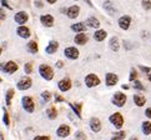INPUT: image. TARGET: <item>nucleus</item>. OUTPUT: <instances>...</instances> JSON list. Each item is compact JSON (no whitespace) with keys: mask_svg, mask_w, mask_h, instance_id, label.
I'll return each mask as SVG.
<instances>
[{"mask_svg":"<svg viewBox=\"0 0 151 140\" xmlns=\"http://www.w3.org/2000/svg\"><path fill=\"white\" fill-rule=\"evenodd\" d=\"M39 73L45 80H51L54 78V69L47 64H41L39 66Z\"/></svg>","mask_w":151,"mask_h":140,"instance_id":"obj_1","label":"nucleus"},{"mask_svg":"<svg viewBox=\"0 0 151 140\" xmlns=\"http://www.w3.org/2000/svg\"><path fill=\"white\" fill-rule=\"evenodd\" d=\"M109 120L116 129H121L124 126V121H125L124 120V116L120 114V113H114V114H111Z\"/></svg>","mask_w":151,"mask_h":140,"instance_id":"obj_2","label":"nucleus"},{"mask_svg":"<svg viewBox=\"0 0 151 140\" xmlns=\"http://www.w3.org/2000/svg\"><path fill=\"white\" fill-rule=\"evenodd\" d=\"M21 104H23V108L25 111L28 113H34L35 110V104H34V100L31 96H24L21 99Z\"/></svg>","mask_w":151,"mask_h":140,"instance_id":"obj_3","label":"nucleus"},{"mask_svg":"<svg viewBox=\"0 0 151 140\" xmlns=\"http://www.w3.org/2000/svg\"><path fill=\"white\" fill-rule=\"evenodd\" d=\"M100 84V79L95 74H88L85 76V85L88 88H95Z\"/></svg>","mask_w":151,"mask_h":140,"instance_id":"obj_4","label":"nucleus"},{"mask_svg":"<svg viewBox=\"0 0 151 140\" xmlns=\"http://www.w3.org/2000/svg\"><path fill=\"white\" fill-rule=\"evenodd\" d=\"M126 100H127L126 95L124 94V93H121V91H119V93H115V95L112 96V104L116 105V106H119V108H122L124 105H125Z\"/></svg>","mask_w":151,"mask_h":140,"instance_id":"obj_5","label":"nucleus"},{"mask_svg":"<svg viewBox=\"0 0 151 140\" xmlns=\"http://www.w3.org/2000/svg\"><path fill=\"white\" fill-rule=\"evenodd\" d=\"M31 85H33V80H31L29 76H25V78H21L19 80L17 87L19 90H28L31 88Z\"/></svg>","mask_w":151,"mask_h":140,"instance_id":"obj_6","label":"nucleus"},{"mask_svg":"<svg viewBox=\"0 0 151 140\" xmlns=\"http://www.w3.org/2000/svg\"><path fill=\"white\" fill-rule=\"evenodd\" d=\"M70 133H71L70 126L66 125V124H61V125L58 128V130H56V135L59 138H68L70 135Z\"/></svg>","mask_w":151,"mask_h":140,"instance_id":"obj_7","label":"nucleus"},{"mask_svg":"<svg viewBox=\"0 0 151 140\" xmlns=\"http://www.w3.org/2000/svg\"><path fill=\"white\" fill-rule=\"evenodd\" d=\"M64 54H65V56L70 60H75V59L79 58V50L76 49L75 46H69L66 48L65 50H64Z\"/></svg>","mask_w":151,"mask_h":140,"instance_id":"obj_8","label":"nucleus"},{"mask_svg":"<svg viewBox=\"0 0 151 140\" xmlns=\"http://www.w3.org/2000/svg\"><path fill=\"white\" fill-rule=\"evenodd\" d=\"M14 20H15V23H18L20 25H24L26 21L29 20V15H28L26 12H19V13L15 14Z\"/></svg>","mask_w":151,"mask_h":140,"instance_id":"obj_9","label":"nucleus"},{"mask_svg":"<svg viewBox=\"0 0 151 140\" xmlns=\"http://www.w3.org/2000/svg\"><path fill=\"white\" fill-rule=\"evenodd\" d=\"M89 126L91 129V131L99 133L101 130V121L99 120V118H91L89 121Z\"/></svg>","mask_w":151,"mask_h":140,"instance_id":"obj_10","label":"nucleus"},{"mask_svg":"<svg viewBox=\"0 0 151 140\" xmlns=\"http://www.w3.org/2000/svg\"><path fill=\"white\" fill-rule=\"evenodd\" d=\"M119 26L122 29V30H127L129 28H130V24H131V18L129 17V15H124V17H121L120 19H119Z\"/></svg>","mask_w":151,"mask_h":140,"instance_id":"obj_11","label":"nucleus"},{"mask_svg":"<svg viewBox=\"0 0 151 140\" xmlns=\"http://www.w3.org/2000/svg\"><path fill=\"white\" fill-rule=\"evenodd\" d=\"M58 87L60 89V91H68L71 89V80L69 78H65V79H61L60 82L58 83Z\"/></svg>","mask_w":151,"mask_h":140,"instance_id":"obj_12","label":"nucleus"},{"mask_svg":"<svg viewBox=\"0 0 151 140\" xmlns=\"http://www.w3.org/2000/svg\"><path fill=\"white\" fill-rule=\"evenodd\" d=\"M3 70L5 73H8V74H14L18 70V64L15 61H8V63L4 64Z\"/></svg>","mask_w":151,"mask_h":140,"instance_id":"obj_13","label":"nucleus"},{"mask_svg":"<svg viewBox=\"0 0 151 140\" xmlns=\"http://www.w3.org/2000/svg\"><path fill=\"white\" fill-rule=\"evenodd\" d=\"M79 13H80V8L78 5H73V6L66 9V15L70 19H76L79 17Z\"/></svg>","mask_w":151,"mask_h":140,"instance_id":"obj_14","label":"nucleus"},{"mask_svg":"<svg viewBox=\"0 0 151 140\" xmlns=\"http://www.w3.org/2000/svg\"><path fill=\"white\" fill-rule=\"evenodd\" d=\"M105 79H106V85L107 87H114V85H116L117 82H119V76L114 73H107Z\"/></svg>","mask_w":151,"mask_h":140,"instance_id":"obj_15","label":"nucleus"},{"mask_svg":"<svg viewBox=\"0 0 151 140\" xmlns=\"http://www.w3.org/2000/svg\"><path fill=\"white\" fill-rule=\"evenodd\" d=\"M17 34L20 38H23V39H28L31 33H30V29L29 28H26L25 25H21V26H19V28L17 29Z\"/></svg>","mask_w":151,"mask_h":140,"instance_id":"obj_16","label":"nucleus"},{"mask_svg":"<svg viewBox=\"0 0 151 140\" xmlns=\"http://www.w3.org/2000/svg\"><path fill=\"white\" fill-rule=\"evenodd\" d=\"M40 21H41V24H42V25L46 26V28H51V26L54 25V18L51 17V15H49V14L41 15Z\"/></svg>","mask_w":151,"mask_h":140,"instance_id":"obj_17","label":"nucleus"},{"mask_svg":"<svg viewBox=\"0 0 151 140\" xmlns=\"http://www.w3.org/2000/svg\"><path fill=\"white\" fill-rule=\"evenodd\" d=\"M75 44H78V45H85L86 43H88V36H86L84 33H79L76 36H75Z\"/></svg>","mask_w":151,"mask_h":140,"instance_id":"obj_18","label":"nucleus"},{"mask_svg":"<svg viewBox=\"0 0 151 140\" xmlns=\"http://www.w3.org/2000/svg\"><path fill=\"white\" fill-rule=\"evenodd\" d=\"M58 48H59V43L55 41V40H51V41L49 43V45L46 46L45 51H46L47 54H54V53H56Z\"/></svg>","mask_w":151,"mask_h":140,"instance_id":"obj_19","label":"nucleus"},{"mask_svg":"<svg viewBox=\"0 0 151 140\" xmlns=\"http://www.w3.org/2000/svg\"><path fill=\"white\" fill-rule=\"evenodd\" d=\"M86 25L90 26V28L98 29L99 26H100V21L96 19L95 17H90V18H88V20H86Z\"/></svg>","mask_w":151,"mask_h":140,"instance_id":"obj_20","label":"nucleus"},{"mask_svg":"<svg viewBox=\"0 0 151 140\" xmlns=\"http://www.w3.org/2000/svg\"><path fill=\"white\" fill-rule=\"evenodd\" d=\"M132 100H134V103L136 104L137 106H140V108L146 104V99H145V96H142V95H134Z\"/></svg>","mask_w":151,"mask_h":140,"instance_id":"obj_21","label":"nucleus"},{"mask_svg":"<svg viewBox=\"0 0 151 140\" xmlns=\"http://www.w3.org/2000/svg\"><path fill=\"white\" fill-rule=\"evenodd\" d=\"M71 109L74 110V113L76 114L78 118L81 119V108H83V103H75V104H70Z\"/></svg>","mask_w":151,"mask_h":140,"instance_id":"obj_22","label":"nucleus"},{"mask_svg":"<svg viewBox=\"0 0 151 140\" xmlns=\"http://www.w3.org/2000/svg\"><path fill=\"white\" fill-rule=\"evenodd\" d=\"M106 35H107L106 31H105V30H102V29H100V30H98V31H95L94 39H95L96 41H102V40H105Z\"/></svg>","mask_w":151,"mask_h":140,"instance_id":"obj_23","label":"nucleus"},{"mask_svg":"<svg viewBox=\"0 0 151 140\" xmlns=\"http://www.w3.org/2000/svg\"><path fill=\"white\" fill-rule=\"evenodd\" d=\"M110 49L112 51H119V49H120V43H119V39L116 36L110 39Z\"/></svg>","mask_w":151,"mask_h":140,"instance_id":"obj_24","label":"nucleus"},{"mask_svg":"<svg viewBox=\"0 0 151 140\" xmlns=\"http://www.w3.org/2000/svg\"><path fill=\"white\" fill-rule=\"evenodd\" d=\"M85 29H86L85 23H76L71 25V30L76 31V33H83V31H85Z\"/></svg>","mask_w":151,"mask_h":140,"instance_id":"obj_25","label":"nucleus"},{"mask_svg":"<svg viewBox=\"0 0 151 140\" xmlns=\"http://www.w3.org/2000/svg\"><path fill=\"white\" fill-rule=\"evenodd\" d=\"M46 115H47V118H49V119H51V120L56 119V118H58V110H56V108H55V106H50L49 109L46 110Z\"/></svg>","mask_w":151,"mask_h":140,"instance_id":"obj_26","label":"nucleus"},{"mask_svg":"<svg viewBox=\"0 0 151 140\" xmlns=\"http://www.w3.org/2000/svg\"><path fill=\"white\" fill-rule=\"evenodd\" d=\"M28 51L31 53V54H36L37 51H39V46H37V43L36 41H29V44H28Z\"/></svg>","mask_w":151,"mask_h":140,"instance_id":"obj_27","label":"nucleus"},{"mask_svg":"<svg viewBox=\"0 0 151 140\" xmlns=\"http://www.w3.org/2000/svg\"><path fill=\"white\" fill-rule=\"evenodd\" d=\"M14 94H15L14 89H9V90L6 91V95H5V101H6V105H8V106L12 105V99H13Z\"/></svg>","mask_w":151,"mask_h":140,"instance_id":"obj_28","label":"nucleus"},{"mask_svg":"<svg viewBox=\"0 0 151 140\" xmlns=\"http://www.w3.org/2000/svg\"><path fill=\"white\" fill-rule=\"evenodd\" d=\"M142 133L145 135H150L151 134V123L150 121H144L142 123Z\"/></svg>","mask_w":151,"mask_h":140,"instance_id":"obj_29","label":"nucleus"},{"mask_svg":"<svg viewBox=\"0 0 151 140\" xmlns=\"http://www.w3.org/2000/svg\"><path fill=\"white\" fill-rule=\"evenodd\" d=\"M132 88L136 89V90H140V91H144L145 90V87L142 85V83L140 82V80H137V79L132 82Z\"/></svg>","mask_w":151,"mask_h":140,"instance_id":"obj_30","label":"nucleus"},{"mask_svg":"<svg viewBox=\"0 0 151 140\" xmlns=\"http://www.w3.org/2000/svg\"><path fill=\"white\" fill-rule=\"evenodd\" d=\"M41 98H42V100H44L45 103H47V101H50V99H51V94L49 93V91H42Z\"/></svg>","mask_w":151,"mask_h":140,"instance_id":"obj_31","label":"nucleus"},{"mask_svg":"<svg viewBox=\"0 0 151 140\" xmlns=\"http://www.w3.org/2000/svg\"><path fill=\"white\" fill-rule=\"evenodd\" d=\"M3 121H4V124L6 126H9L10 125V119H9V114H8V111L4 109V115H3Z\"/></svg>","mask_w":151,"mask_h":140,"instance_id":"obj_32","label":"nucleus"},{"mask_svg":"<svg viewBox=\"0 0 151 140\" xmlns=\"http://www.w3.org/2000/svg\"><path fill=\"white\" fill-rule=\"evenodd\" d=\"M114 136H115V138H119V139H121V140H124V139L126 138V131H124V130L116 131V133L114 134Z\"/></svg>","mask_w":151,"mask_h":140,"instance_id":"obj_33","label":"nucleus"},{"mask_svg":"<svg viewBox=\"0 0 151 140\" xmlns=\"http://www.w3.org/2000/svg\"><path fill=\"white\" fill-rule=\"evenodd\" d=\"M24 70H25L26 74H31V73H33V64H31V63H26L24 65Z\"/></svg>","mask_w":151,"mask_h":140,"instance_id":"obj_34","label":"nucleus"},{"mask_svg":"<svg viewBox=\"0 0 151 140\" xmlns=\"http://www.w3.org/2000/svg\"><path fill=\"white\" fill-rule=\"evenodd\" d=\"M136 78H137V71L132 68V69H131V71H130V76H129V80H130V82L132 83L134 80H136Z\"/></svg>","mask_w":151,"mask_h":140,"instance_id":"obj_35","label":"nucleus"},{"mask_svg":"<svg viewBox=\"0 0 151 140\" xmlns=\"http://www.w3.org/2000/svg\"><path fill=\"white\" fill-rule=\"evenodd\" d=\"M142 8L145 10H150L151 9V0H142Z\"/></svg>","mask_w":151,"mask_h":140,"instance_id":"obj_36","label":"nucleus"},{"mask_svg":"<svg viewBox=\"0 0 151 140\" xmlns=\"http://www.w3.org/2000/svg\"><path fill=\"white\" fill-rule=\"evenodd\" d=\"M75 138H76V140H85L86 135H85V133H83V131H76V134H75Z\"/></svg>","mask_w":151,"mask_h":140,"instance_id":"obj_37","label":"nucleus"},{"mask_svg":"<svg viewBox=\"0 0 151 140\" xmlns=\"http://www.w3.org/2000/svg\"><path fill=\"white\" fill-rule=\"evenodd\" d=\"M104 6H105V9L109 10L111 14H114V13H115V9H114V8H111V1H106V3L104 4Z\"/></svg>","mask_w":151,"mask_h":140,"instance_id":"obj_38","label":"nucleus"},{"mask_svg":"<svg viewBox=\"0 0 151 140\" xmlns=\"http://www.w3.org/2000/svg\"><path fill=\"white\" fill-rule=\"evenodd\" d=\"M34 140H50V136L47 135H37L34 138Z\"/></svg>","mask_w":151,"mask_h":140,"instance_id":"obj_39","label":"nucleus"},{"mask_svg":"<svg viewBox=\"0 0 151 140\" xmlns=\"http://www.w3.org/2000/svg\"><path fill=\"white\" fill-rule=\"evenodd\" d=\"M139 68H140V70H142L144 73H150V71H151V69H150L149 66H142V65H140Z\"/></svg>","mask_w":151,"mask_h":140,"instance_id":"obj_40","label":"nucleus"},{"mask_svg":"<svg viewBox=\"0 0 151 140\" xmlns=\"http://www.w3.org/2000/svg\"><path fill=\"white\" fill-rule=\"evenodd\" d=\"M55 101H58V103H63V101H65V99H64L61 95H55Z\"/></svg>","mask_w":151,"mask_h":140,"instance_id":"obj_41","label":"nucleus"},{"mask_svg":"<svg viewBox=\"0 0 151 140\" xmlns=\"http://www.w3.org/2000/svg\"><path fill=\"white\" fill-rule=\"evenodd\" d=\"M5 18H6V14H5V12L1 8H0V20H5Z\"/></svg>","mask_w":151,"mask_h":140,"instance_id":"obj_42","label":"nucleus"},{"mask_svg":"<svg viewBox=\"0 0 151 140\" xmlns=\"http://www.w3.org/2000/svg\"><path fill=\"white\" fill-rule=\"evenodd\" d=\"M1 4H3V6H5V8H8L9 10H12V6H10V5L8 4V1H6V0H1Z\"/></svg>","mask_w":151,"mask_h":140,"instance_id":"obj_43","label":"nucleus"},{"mask_svg":"<svg viewBox=\"0 0 151 140\" xmlns=\"http://www.w3.org/2000/svg\"><path fill=\"white\" fill-rule=\"evenodd\" d=\"M145 115H146L149 119H151V108H147V109L145 110Z\"/></svg>","mask_w":151,"mask_h":140,"instance_id":"obj_44","label":"nucleus"},{"mask_svg":"<svg viewBox=\"0 0 151 140\" xmlns=\"http://www.w3.org/2000/svg\"><path fill=\"white\" fill-rule=\"evenodd\" d=\"M35 5L37 8H42V3H41V0H35Z\"/></svg>","mask_w":151,"mask_h":140,"instance_id":"obj_45","label":"nucleus"},{"mask_svg":"<svg viewBox=\"0 0 151 140\" xmlns=\"http://www.w3.org/2000/svg\"><path fill=\"white\" fill-rule=\"evenodd\" d=\"M63 66H64V63H63V61H58V63H56V68L61 69Z\"/></svg>","mask_w":151,"mask_h":140,"instance_id":"obj_46","label":"nucleus"},{"mask_svg":"<svg viewBox=\"0 0 151 140\" xmlns=\"http://www.w3.org/2000/svg\"><path fill=\"white\" fill-rule=\"evenodd\" d=\"M121 88H122L124 90H129V89H130V87H129L127 84H122V85H121Z\"/></svg>","mask_w":151,"mask_h":140,"instance_id":"obj_47","label":"nucleus"},{"mask_svg":"<svg viewBox=\"0 0 151 140\" xmlns=\"http://www.w3.org/2000/svg\"><path fill=\"white\" fill-rule=\"evenodd\" d=\"M46 1L49 3V4H55V3H56V0H46Z\"/></svg>","mask_w":151,"mask_h":140,"instance_id":"obj_48","label":"nucleus"},{"mask_svg":"<svg viewBox=\"0 0 151 140\" xmlns=\"http://www.w3.org/2000/svg\"><path fill=\"white\" fill-rule=\"evenodd\" d=\"M129 140H139V138H137V136H131Z\"/></svg>","mask_w":151,"mask_h":140,"instance_id":"obj_49","label":"nucleus"},{"mask_svg":"<svg viewBox=\"0 0 151 140\" xmlns=\"http://www.w3.org/2000/svg\"><path fill=\"white\" fill-rule=\"evenodd\" d=\"M0 140H4V134L0 131Z\"/></svg>","mask_w":151,"mask_h":140,"instance_id":"obj_50","label":"nucleus"},{"mask_svg":"<svg viewBox=\"0 0 151 140\" xmlns=\"http://www.w3.org/2000/svg\"><path fill=\"white\" fill-rule=\"evenodd\" d=\"M86 3H88V4L90 5V6H93V3H91V1H90V0H86Z\"/></svg>","mask_w":151,"mask_h":140,"instance_id":"obj_51","label":"nucleus"},{"mask_svg":"<svg viewBox=\"0 0 151 140\" xmlns=\"http://www.w3.org/2000/svg\"><path fill=\"white\" fill-rule=\"evenodd\" d=\"M110 140H121V139H119V138H115V136H112Z\"/></svg>","mask_w":151,"mask_h":140,"instance_id":"obj_52","label":"nucleus"},{"mask_svg":"<svg viewBox=\"0 0 151 140\" xmlns=\"http://www.w3.org/2000/svg\"><path fill=\"white\" fill-rule=\"evenodd\" d=\"M149 80H150V82H151V73L149 74Z\"/></svg>","mask_w":151,"mask_h":140,"instance_id":"obj_53","label":"nucleus"},{"mask_svg":"<svg viewBox=\"0 0 151 140\" xmlns=\"http://www.w3.org/2000/svg\"><path fill=\"white\" fill-rule=\"evenodd\" d=\"M1 82H3V80H1V78H0V83H1Z\"/></svg>","mask_w":151,"mask_h":140,"instance_id":"obj_54","label":"nucleus"},{"mask_svg":"<svg viewBox=\"0 0 151 140\" xmlns=\"http://www.w3.org/2000/svg\"><path fill=\"white\" fill-rule=\"evenodd\" d=\"M0 54H1V48H0Z\"/></svg>","mask_w":151,"mask_h":140,"instance_id":"obj_55","label":"nucleus"},{"mask_svg":"<svg viewBox=\"0 0 151 140\" xmlns=\"http://www.w3.org/2000/svg\"><path fill=\"white\" fill-rule=\"evenodd\" d=\"M75 140H76V139H75Z\"/></svg>","mask_w":151,"mask_h":140,"instance_id":"obj_56","label":"nucleus"}]
</instances>
